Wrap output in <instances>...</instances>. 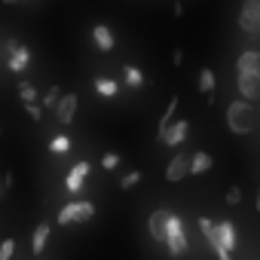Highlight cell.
I'll return each instance as SVG.
<instances>
[{"label": "cell", "mask_w": 260, "mask_h": 260, "mask_svg": "<svg viewBox=\"0 0 260 260\" xmlns=\"http://www.w3.org/2000/svg\"><path fill=\"white\" fill-rule=\"evenodd\" d=\"M226 128H230L233 135H251L254 128H257L254 101H245V98L230 101V107H226Z\"/></svg>", "instance_id": "cell-1"}, {"label": "cell", "mask_w": 260, "mask_h": 260, "mask_svg": "<svg viewBox=\"0 0 260 260\" xmlns=\"http://www.w3.org/2000/svg\"><path fill=\"white\" fill-rule=\"evenodd\" d=\"M190 248L187 242V230H184V220L178 214H169V226H166V251L172 257H184Z\"/></svg>", "instance_id": "cell-2"}, {"label": "cell", "mask_w": 260, "mask_h": 260, "mask_svg": "<svg viewBox=\"0 0 260 260\" xmlns=\"http://www.w3.org/2000/svg\"><path fill=\"white\" fill-rule=\"evenodd\" d=\"M95 217V205L89 199H74V202H64L61 211H58V223L61 226H71V223H83V220H92Z\"/></svg>", "instance_id": "cell-3"}, {"label": "cell", "mask_w": 260, "mask_h": 260, "mask_svg": "<svg viewBox=\"0 0 260 260\" xmlns=\"http://www.w3.org/2000/svg\"><path fill=\"white\" fill-rule=\"evenodd\" d=\"M205 242H208V248H211V251H217V248L236 251V242H239V236H236V226H233L230 220H217V223H214V233H211Z\"/></svg>", "instance_id": "cell-4"}, {"label": "cell", "mask_w": 260, "mask_h": 260, "mask_svg": "<svg viewBox=\"0 0 260 260\" xmlns=\"http://www.w3.org/2000/svg\"><path fill=\"white\" fill-rule=\"evenodd\" d=\"M239 31L242 34H260V0H245L239 10Z\"/></svg>", "instance_id": "cell-5"}, {"label": "cell", "mask_w": 260, "mask_h": 260, "mask_svg": "<svg viewBox=\"0 0 260 260\" xmlns=\"http://www.w3.org/2000/svg\"><path fill=\"white\" fill-rule=\"evenodd\" d=\"M187 135H190V122L187 119H172V125L166 128L162 135H156V141L166 144V147H178V144H184Z\"/></svg>", "instance_id": "cell-6"}, {"label": "cell", "mask_w": 260, "mask_h": 260, "mask_svg": "<svg viewBox=\"0 0 260 260\" xmlns=\"http://www.w3.org/2000/svg\"><path fill=\"white\" fill-rule=\"evenodd\" d=\"M169 208H156L153 214H150V220H147V233H150V239L153 242H159V245H166V226H169Z\"/></svg>", "instance_id": "cell-7"}, {"label": "cell", "mask_w": 260, "mask_h": 260, "mask_svg": "<svg viewBox=\"0 0 260 260\" xmlns=\"http://www.w3.org/2000/svg\"><path fill=\"white\" fill-rule=\"evenodd\" d=\"M236 89L245 101L260 98V74H236Z\"/></svg>", "instance_id": "cell-8"}, {"label": "cell", "mask_w": 260, "mask_h": 260, "mask_svg": "<svg viewBox=\"0 0 260 260\" xmlns=\"http://www.w3.org/2000/svg\"><path fill=\"white\" fill-rule=\"evenodd\" d=\"M77 104H80V98H77L74 92L61 95V101L55 104V122H61V125H71V122H74V116H77Z\"/></svg>", "instance_id": "cell-9"}, {"label": "cell", "mask_w": 260, "mask_h": 260, "mask_svg": "<svg viewBox=\"0 0 260 260\" xmlns=\"http://www.w3.org/2000/svg\"><path fill=\"white\" fill-rule=\"evenodd\" d=\"M89 172H92V166H89L86 159L77 162V166L68 172V178H64V190H68V193H80L83 184H86V178H89Z\"/></svg>", "instance_id": "cell-10"}, {"label": "cell", "mask_w": 260, "mask_h": 260, "mask_svg": "<svg viewBox=\"0 0 260 260\" xmlns=\"http://www.w3.org/2000/svg\"><path fill=\"white\" fill-rule=\"evenodd\" d=\"M187 175H190V156H187V153H178V156H172V162L166 166V181L178 184V181H184Z\"/></svg>", "instance_id": "cell-11"}, {"label": "cell", "mask_w": 260, "mask_h": 260, "mask_svg": "<svg viewBox=\"0 0 260 260\" xmlns=\"http://www.w3.org/2000/svg\"><path fill=\"white\" fill-rule=\"evenodd\" d=\"M236 71L239 74H260V52L257 49H245L236 58Z\"/></svg>", "instance_id": "cell-12"}, {"label": "cell", "mask_w": 260, "mask_h": 260, "mask_svg": "<svg viewBox=\"0 0 260 260\" xmlns=\"http://www.w3.org/2000/svg\"><path fill=\"white\" fill-rule=\"evenodd\" d=\"M92 40H95V46H98V52H110L113 49V31L107 28V25H92Z\"/></svg>", "instance_id": "cell-13"}, {"label": "cell", "mask_w": 260, "mask_h": 260, "mask_svg": "<svg viewBox=\"0 0 260 260\" xmlns=\"http://www.w3.org/2000/svg\"><path fill=\"white\" fill-rule=\"evenodd\" d=\"M211 166H214V159H211L205 150H196V153L190 156V175H193V178H199V175L211 172Z\"/></svg>", "instance_id": "cell-14"}, {"label": "cell", "mask_w": 260, "mask_h": 260, "mask_svg": "<svg viewBox=\"0 0 260 260\" xmlns=\"http://www.w3.org/2000/svg\"><path fill=\"white\" fill-rule=\"evenodd\" d=\"M28 61H31V49H25V46H19L13 55H10V61H7V68L13 71V74H22L25 68H28Z\"/></svg>", "instance_id": "cell-15"}, {"label": "cell", "mask_w": 260, "mask_h": 260, "mask_svg": "<svg viewBox=\"0 0 260 260\" xmlns=\"http://www.w3.org/2000/svg\"><path fill=\"white\" fill-rule=\"evenodd\" d=\"M46 242H49V223L46 220H40V226L34 230V236H31V251L40 257L43 254V248H46Z\"/></svg>", "instance_id": "cell-16"}, {"label": "cell", "mask_w": 260, "mask_h": 260, "mask_svg": "<svg viewBox=\"0 0 260 260\" xmlns=\"http://www.w3.org/2000/svg\"><path fill=\"white\" fill-rule=\"evenodd\" d=\"M95 92H98L101 98H116L119 83H116V80H107V77H95Z\"/></svg>", "instance_id": "cell-17"}, {"label": "cell", "mask_w": 260, "mask_h": 260, "mask_svg": "<svg viewBox=\"0 0 260 260\" xmlns=\"http://www.w3.org/2000/svg\"><path fill=\"white\" fill-rule=\"evenodd\" d=\"M214 86H217L214 71H211V68H202V71H199V92H202V95H211Z\"/></svg>", "instance_id": "cell-18"}, {"label": "cell", "mask_w": 260, "mask_h": 260, "mask_svg": "<svg viewBox=\"0 0 260 260\" xmlns=\"http://www.w3.org/2000/svg\"><path fill=\"white\" fill-rule=\"evenodd\" d=\"M122 80H125V86H144V74L135 64H125L122 68Z\"/></svg>", "instance_id": "cell-19"}, {"label": "cell", "mask_w": 260, "mask_h": 260, "mask_svg": "<svg viewBox=\"0 0 260 260\" xmlns=\"http://www.w3.org/2000/svg\"><path fill=\"white\" fill-rule=\"evenodd\" d=\"M175 110H178V98H172V101H169V107H166V113H162V119H159V132H156V135H162L166 128L172 125V119H175Z\"/></svg>", "instance_id": "cell-20"}, {"label": "cell", "mask_w": 260, "mask_h": 260, "mask_svg": "<svg viewBox=\"0 0 260 260\" xmlns=\"http://www.w3.org/2000/svg\"><path fill=\"white\" fill-rule=\"evenodd\" d=\"M49 150H52L55 156H61V153H68V150H71V138H68V135H55V138L49 141Z\"/></svg>", "instance_id": "cell-21"}, {"label": "cell", "mask_w": 260, "mask_h": 260, "mask_svg": "<svg viewBox=\"0 0 260 260\" xmlns=\"http://www.w3.org/2000/svg\"><path fill=\"white\" fill-rule=\"evenodd\" d=\"M19 95H22L25 104H37V89H34L31 83H22V86H19Z\"/></svg>", "instance_id": "cell-22"}, {"label": "cell", "mask_w": 260, "mask_h": 260, "mask_svg": "<svg viewBox=\"0 0 260 260\" xmlns=\"http://www.w3.org/2000/svg\"><path fill=\"white\" fill-rule=\"evenodd\" d=\"M58 101H61V89L58 86H49V92L43 95V107H55Z\"/></svg>", "instance_id": "cell-23"}, {"label": "cell", "mask_w": 260, "mask_h": 260, "mask_svg": "<svg viewBox=\"0 0 260 260\" xmlns=\"http://www.w3.org/2000/svg\"><path fill=\"white\" fill-rule=\"evenodd\" d=\"M135 184H141V172H128V175H122V181H119L122 190H132Z\"/></svg>", "instance_id": "cell-24"}, {"label": "cell", "mask_w": 260, "mask_h": 260, "mask_svg": "<svg viewBox=\"0 0 260 260\" xmlns=\"http://www.w3.org/2000/svg\"><path fill=\"white\" fill-rule=\"evenodd\" d=\"M13 254H16V242L4 239V242H0V260H13Z\"/></svg>", "instance_id": "cell-25"}, {"label": "cell", "mask_w": 260, "mask_h": 260, "mask_svg": "<svg viewBox=\"0 0 260 260\" xmlns=\"http://www.w3.org/2000/svg\"><path fill=\"white\" fill-rule=\"evenodd\" d=\"M223 199H226V205H239V202H242V187H239V184H233V187L226 190V196H223Z\"/></svg>", "instance_id": "cell-26"}, {"label": "cell", "mask_w": 260, "mask_h": 260, "mask_svg": "<svg viewBox=\"0 0 260 260\" xmlns=\"http://www.w3.org/2000/svg\"><path fill=\"white\" fill-rule=\"evenodd\" d=\"M101 166H104L107 172H113V169L119 166V156H116V153H104V156H101Z\"/></svg>", "instance_id": "cell-27"}, {"label": "cell", "mask_w": 260, "mask_h": 260, "mask_svg": "<svg viewBox=\"0 0 260 260\" xmlns=\"http://www.w3.org/2000/svg\"><path fill=\"white\" fill-rule=\"evenodd\" d=\"M199 233H202L205 239L214 233V223H211V217H199Z\"/></svg>", "instance_id": "cell-28"}, {"label": "cell", "mask_w": 260, "mask_h": 260, "mask_svg": "<svg viewBox=\"0 0 260 260\" xmlns=\"http://www.w3.org/2000/svg\"><path fill=\"white\" fill-rule=\"evenodd\" d=\"M25 107H28V116H31V119H37V122L43 119V110H40L37 104H25Z\"/></svg>", "instance_id": "cell-29"}, {"label": "cell", "mask_w": 260, "mask_h": 260, "mask_svg": "<svg viewBox=\"0 0 260 260\" xmlns=\"http://www.w3.org/2000/svg\"><path fill=\"white\" fill-rule=\"evenodd\" d=\"M172 61H175V64H184V49H175V52H172Z\"/></svg>", "instance_id": "cell-30"}, {"label": "cell", "mask_w": 260, "mask_h": 260, "mask_svg": "<svg viewBox=\"0 0 260 260\" xmlns=\"http://www.w3.org/2000/svg\"><path fill=\"white\" fill-rule=\"evenodd\" d=\"M19 46H22V43H19V40H7V52H10V55H13V52H16V49H19Z\"/></svg>", "instance_id": "cell-31"}, {"label": "cell", "mask_w": 260, "mask_h": 260, "mask_svg": "<svg viewBox=\"0 0 260 260\" xmlns=\"http://www.w3.org/2000/svg\"><path fill=\"white\" fill-rule=\"evenodd\" d=\"M13 184H16V175H13V172H10V175H7V178H4V187H13Z\"/></svg>", "instance_id": "cell-32"}, {"label": "cell", "mask_w": 260, "mask_h": 260, "mask_svg": "<svg viewBox=\"0 0 260 260\" xmlns=\"http://www.w3.org/2000/svg\"><path fill=\"white\" fill-rule=\"evenodd\" d=\"M254 205H257V211H260V193H257V199H254Z\"/></svg>", "instance_id": "cell-33"}, {"label": "cell", "mask_w": 260, "mask_h": 260, "mask_svg": "<svg viewBox=\"0 0 260 260\" xmlns=\"http://www.w3.org/2000/svg\"><path fill=\"white\" fill-rule=\"evenodd\" d=\"M0 196H4V181H0Z\"/></svg>", "instance_id": "cell-34"}, {"label": "cell", "mask_w": 260, "mask_h": 260, "mask_svg": "<svg viewBox=\"0 0 260 260\" xmlns=\"http://www.w3.org/2000/svg\"><path fill=\"white\" fill-rule=\"evenodd\" d=\"M4 4H16V0H4Z\"/></svg>", "instance_id": "cell-35"}]
</instances>
